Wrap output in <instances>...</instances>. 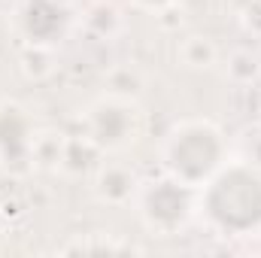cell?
<instances>
[{"instance_id": "cell-1", "label": "cell", "mask_w": 261, "mask_h": 258, "mask_svg": "<svg viewBox=\"0 0 261 258\" xmlns=\"http://www.w3.org/2000/svg\"><path fill=\"white\" fill-rule=\"evenodd\" d=\"M203 203L222 231H249L261 222V170L246 164L219 167L206 183Z\"/></svg>"}, {"instance_id": "cell-2", "label": "cell", "mask_w": 261, "mask_h": 258, "mask_svg": "<svg viewBox=\"0 0 261 258\" xmlns=\"http://www.w3.org/2000/svg\"><path fill=\"white\" fill-rule=\"evenodd\" d=\"M164 164L173 179L197 189L206 186L219 167L225 164V143L222 134L210 122H186L170 131L164 143Z\"/></svg>"}, {"instance_id": "cell-3", "label": "cell", "mask_w": 261, "mask_h": 258, "mask_svg": "<svg viewBox=\"0 0 261 258\" xmlns=\"http://www.w3.org/2000/svg\"><path fill=\"white\" fill-rule=\"evenodd\" d=\"M137 134H140V113L125 94H110L88 107L85 137L97 149L119 152L137 140Z\"/></svg>"}, {"instance_id": "cell-4", "label": "cell", "mask_w": 261, "mask_h": 258, "mask_svg": "<svg viewBox=\"0 0 261 258\" xmlns=\"http://www.w3.org/2000/svg\"><path fill=\"white\" fill-rule=\"evenodd\" d=\"M192 213V189L182 186L179 179H161L152 183L143 192V219L155 231H173L186 222Z\"/></svg>"}, {"instance_id": "cell-5", "label": "cell", "mask_w": 261, "mask_h": 258, "mask_svg": "<svg viewBox=\"0 0 261 258\" xmlns=\"http://www.w3.org/2000/svg\"><path fill=\"white\" fill-rule=\"evenodd\" d=\"M34 140L37 137L31 131V122L18 107H3L0 110V164L3 167L34 155Z\"/></svg>"}, {"instance_id": "cell-6", "label": "cell", "mask_w": 261, "mask_h": 258, "mask_svg": "<svg viewBox=\"0 0 261 258\" xmlns=\"http://www.w3.org/2000/svg\"><path fill=\"white\" fill-rule=\"evenodd\" d=\"M134 189H137V179H134V173H130L125 164L107 161V164L97 167L94 192H97L100 200H107V203H122V200H128L130 194H134Z\"/></svg>"}, {"instance_id": "cell-7", "label": "cell", "mask_w": 261, "mask_h": 258, "mask_svg": "<svg viewBox=\"0 0 261 258\" xmlns=\"http://www.w3.org/2000/svg\"><path fill=\"white\" fill-rule=\"evenodd\" d=\"M182 61L189 67H210L216 61V46L206 37H189L182 43Z\"/></svg>"}, {"instance_id": "cell-8", "label": "cell", "mask_w": 261, "mask_h": 258, "mask_svg": "<svg viewBox=\"0 0 261 258\" xmlns=\"http://www.w3.org/2000/svg\"><path fill=\"white\" fill-rule=\"evenodd\" d=\"M249 164L261 170V134L252 140V143H249Z\"/></svg>"}, {"instance_id": "cell-9", "label": "cell", "mask_w": 261, "mask_h": 258, "mask_svg": "<svg viewBox=\"0 0 261 258\" xmlns=\"http://www.w3.org/2000/svg\"><path fill=\"white\" fill-rule=\"evenodd\" d=\"M140 6H146V9H161V6H167L170 0H137Z\"/></svg>"}]
</instances>
